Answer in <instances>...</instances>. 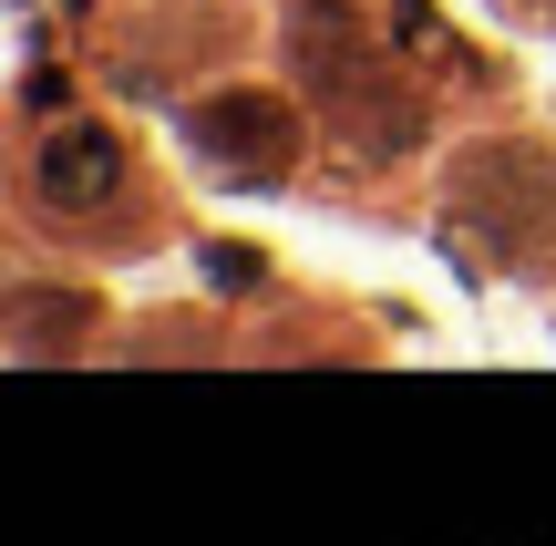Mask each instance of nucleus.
<instances>
[{
    "label": "nucleus",
    "mask_w": 556,
    "mask_h": 546,
    "mask_svg": "<svg viewBox=\"0 0 556 546\" xmlns=\"http://www.w3.org/2000/svg\"><path fill=\"white\" fill-rule=\"evenodd\" d=\"M206 144L217 155H258V165H278V144H289V124H278V103H258V114H206Z\"/></svg>",
    "instance_id": "nucleus-2"
},
{
    "label": "nucleus",
    "mask_w": 556,
    "mask_h": 546,
    "mask_svg": "<svg viewBox=\"0 0 556 546\" xmlns=\"http://www.w3.org/2000/svg\"><path fill=\"white\" fill-rule=\"evenodd\" d=\"M114 176H124L114 135H52V144H41V186H52L62 206H73V196H114Z\"/></svg>",
    "instance_id": "nucleus-1"
}]
</instances>
